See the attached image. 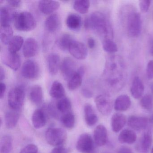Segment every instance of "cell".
Returning <instances> with one entry per match:
<instances>
[{
  "label": "cell",
  "mask_w": 153,
  "mask_h": 153,
  "mask_svg": "<svg viewBox=\"0 0 153 153\" xmlns=\"http://www.w3.org/2000/svg\"><path fill=\"white\" fill-rule=\"evenodd\" d=\"M123 64L120 57L111 56L105 64V75H108L107 84L114 88H120L123 85L124 78Z\"/></svg>",
  "instance_id": "1"
},
{
  "label": "cell",
  "mask_w": 153,
  "mask_h": 153,
  "mask_svg": "<svg viewBox=\"0 0 153 153\" xmlns=\"http://www.w3.org/2000/svg\"><path fill=\"white\" fill-rule=\"evenodd\" d=\"M84 25L86 29H93L103 36L104 38H111L112 36V30L109 20L102 12L96 11L92 13L85 19Z\"/></svg>",
  "instance_id": "2"
},
{
  "label": "cell",
  "mask_w": 153,
  "mask_h": 153,
  "mask_svg": "<svg viewBox=\"0 0 153 153\" xmlns=\"http://www.w3.org/2000/svg\"><path fill=\"white\" fill-rule=\"evenodd\" d=\"M13 19L15 27L19 31L29 32L34 29L36 26L34 17L27 11L14 13Z\"/></svg>",
  "instance_id": "3"
},
{
  "label": "cell",
  "mask_w": 153,
  "mask_h": 153,
  "mask_svg": "<svg viewBox=\"0 0 153 153\" xmlns=\"http://www.w3.org/2000/svg\"><path fill=\"white\" fill-rule=\"evenodd\" d=\"M25 88L23 86H18L10 90L8 96V103L12 110L20 111L25 101Z\"/></svg>",
  "instance_id": "4"
},
{
  "label": "cell",
  "mask_w": 153,
  "mask_h": 153,
  "mask_svg": "<svg viewBox=\"0 0 153 153\" xmlns=\"http://www.w3.org/2000/svg\"><path fill=\"white\" fill-rule=\"evenodd\" d=\"M45 138L48 144L54 146H61L66 141L67 134L61 128H51L46 130Z\"/></svg>",
  "instance_id": "5"
},
{
  "label": "cell",
  "mask_w": 153,
  "mask_h": 153,
  "mask_svg": "<svg viewBox=\"0 0 153 153\" xmlns=\"http://www.w3.org/2000/svg\"><path fill=\"white\" fill-rule=\"evenodd\" d=\"M127 32L129 36L137 37L141 33L142 21L140 13L130 12L128 15L127 21Z\"/></svg>",
  "instance_id": "6"
},
{
  "label": "cell",
  "mask_w": 153,
  "mask_h": 153,
  "mask_svg": "<svg viewBox=\"0 0 153 153\" xmlns=\"http://www.w3.org/2000/svg\"><path fill=\"white\" fill-rule=\"evenodd\" d=\"M40 68L37 62L32 60H28L23 63L21 74L25 78L36 79L40 76Z\"/></svg>",
  "instance_id": "7"
},
{
  "label": "cell",
  "mask_w": 153,
  "mask_h": 153,
  "mask_svg": "<svg viewBox=\"0 0 153 153\" xmlns=\"http://www.w3.org/2000/svg\"><path fill=\"white\" fill-rule=\"evenodd\" d=\"M94 143L90 134L83 133L79 137L76 147L81 153H93L94 151Z\"/></svg>",
  "instance_id": "8"
},
{
  "label": "cell",
  "mask_w": 153,
  "mask_h": 153,
  "mask_svg": "<svg viewBox=\"0 0 153 153\" xmlns=\"http://www.w3.org/2000/svg\"><path fill=\"white\" fill-rule=\"evenodd\" d=\"M76 65L74 60L70 57L64 58L61 63L60 68L64 79L69 81L76 72Z\"/></svg>",
  "instance_id": "9"
},
{
  "label": "cell",
  "mask_w": 153,
  "mask_h": 153,
  "mask_svg": "<svg viewBox=\"0 0 153 153\" xmlns=\"http://www.w3.org/2000/svg\"><path fill=\"white\" fill-rule=\"evenodd\" d=\"M71 55L77 59H85L87 57L88 50L83 43L74 40L68 50Z\"/></svg>",
  "instance_id": "10"
},
{
  "label": "cell",
  "mask_w": 153,
  "mask_h": 153,
  "mask_svg": "<svg viewBox=\"0 0 153 153\" xmlns=\"http://www.w3.org/2000/svg\"><path fill=\"white\" fill-rule=\"evenodd\" d=\"M95 103L99 112L105 116L109 115L112 109L111 102L110 98L104 95H99L96 97Z\"/></svg>",
  "instance_id": "11"
},
{
  "label": "cell",
  "mask_w": 153,
  "mask_h": 153,
  "mask_svg": "<svg viewBox=\"0 0 153 153\" xmlns=\"http://www.w3.org/2000/svg\"><path fill=\"white\" fill-rule=\"evenodd\" d=\"M1 59L6 66L15 71L18 70L21 66V58L17 53L8 51L2 55Z\"/></svg>",
  "instance_id": "12"
},
{
  "label": "cell",
  "mask_w": 153,
  "mask_h": 153,
  "mask_svg": "<svg viewBox=\"0 0 153 153\" xmlns=\"http://www.w3.org/2000/svg\"><path fill=\"white\" fill-rule=\"evenodd\" d=\"M39 51V45L37 41L33 38L26 40L24 44L23 53L25 58H32L35 56Z\"/></svg>",
  "instance_id": "13"
},
{
  "label": "cell",
  "mask_w": 153,
  "mask_h": 153,
  "mask_svg": "<svg viewBox=\"0 0 153 153\" xmlns=\"http://www.w3.org/2000/svg\"><path fill=\"white\" fill-rule=\"evenodd\" d=\"M94 139L96 145L98 146H102L106 144L108 140V133L104 125L100 124L97 126L94 131Z\"/></svg>",
  "instance_id": "14"
},
{
  "label": "cell",
  "mask_w": 153,
  "mask_h": 153,
  "mask_svg": "<svg viewBox=\"0 0 153 153\" xmlns=\"http://www.w3.org/2000/svg\"><path fill=\"white\" fill-rule=\"evenodd\" d=\"M128 125L136 130L145 129L148 125V119L146 117L131 115L128 118Z\"/></svg>",
  "instance_id": "15"
},
{
  "label": "cell",
  "mask_w": 153,
  "mask_h": 153,
  "mask_svg": "<svg viewBox=\"0 0 153 153\" xmlns=\"http://www.w3.org/2000/svg\"><path fill=\"white\" fill-rule=\"evenodd\" d=\"M45 28L48 32L53 33L57 32L61 26L60 17L57 14H53L48 17L45 22Z\"/></svg>",
  "instance_id": "16"
},
{
  "label": "cell",
  "mask_w": 153,
  "mask_h": 153,
  "mask_svg": "<svg viewBox=\"0 0 153 153\" xmlns=\"http://www.w3.org/2000/svg\"><path fill=\"white\" fill-rule=\"evenodd\" d=\"M60 4L59 2L55 1L42 0L38 3V8L41 12L48 15L59 9Z\"/></svg>",
  "instance_id": "17"
},
{
  "label": "cell",
  "mask_w": 153,
  "mask_h": 153,
  "mask_svg": "<svg viewBox=\"0 0 153 153\" xmlns=\"http://www.w3.org/2000/svg\"><path fill=\"white\" fill-rule=\"evenodd\" d=\"M85 72V68L83 67H80L77 71L76 73L68 81V86L70 90L74 91L81 86Z\"/></svg>",
  "instance_id": "18"
},
{
  "label": "cell",
  "mask_w": 153,
  "mask_h": 153,
  "mask_svg": "<svg viewBox=\"0 0 153 153\" xmlns=\"http://www.w3.org/2000/svg\"><path fill=\"white\" fill-rule=\"evenodd\" d=\"M127 120L126 116L121 113H115L111 119L112 130L114 132H118L124 127Z\"/></svg>",
  "instance_id": "19"
},
{
  "label": "cell",
  "mask_w": 153,
  "mask_h": 153,
  "mask_svg": "<svg viewBox=\"0 0 153 153\" xmlns=\"http://www.w3.org/2000/svg\"><path fill=\"white\" fill-rule=\"evenodd\" d=\"M60 58L59 55L57 53L50 54L47 58V64L48 69L51 75H56L60 68Z\"/></svg>",
  "instance_id": "20"
},
{
  "label": "cell",
  "mask_w": 153,
  "mask_h": 153,
  "mask_svg": "<svg viewBox=\"0 0 153 153\" xmlns=\"http://www.w3.org/2000/svg\"><path fill=\"white\" fill-rule=\"evenodd\" d=\"M32 121L35 128L40 129L44 127L47 121L44 111L42 109H36L32 115Z\"/></svg>",
  "instance_id": "21"
},
{
  "label": "cell",
  "mask_w": 153,
  "mask_h": 153,
  "mask_svg": "<svg viewBox=\"0 0 153 153\" xmlns=\"http://www.w3.org/2000/svg\"><path fill=\"white\" fill-rule=\"evenodd\" d=\"M145 91V86L143 82L139 77L134 78L132 81L130 91L133 98L137 99L143 95Z\"/></svg>",
  "instance_id": "22"
},
{
  "label": "cell",
  "mask_w": 153,
  "mask_h": 153,
  "mask_svg": "<svg viewBox=\"0 0 153 153\" xmlns=\"http://www.w3.org/2000/svg\"><path fill=\"white\" fill-rule=\"evenodd\" d=\"M131 101L128 96L121 95L119 96L114 103V110L117 111H125L130 107Z\"/></svg>",
  "instance_id": "23"
},
{
  "label": "cell",
  "mask_w": 153,
  "mask_h": 153,
  "mask_svg": "<svg viewBox=\"0 0 153 153\" xmlns=\"http://www.w3.org/2000/svg\"><path fill=\"white\" fill-rule=\"evenodd\" d=\"M84 114L86 123L88 126H93L97 123L98 117L93 106L89 103L86 104L84 106Z\"/></svg>",
  "instance_id": "24"
},
{
  "label": "cell",
  "mask_w": 153,
  "mask_h": 153,
  "mask_svg": "<svg viewBox=\"0 0 153 153\" xmlns=\"http://www.w3.org/2000/svg\"><path fill=\"white\" fill-rule=\"evenodd\" d=\"M29 98L34 104L38 105L42 103L43 100V92L42 87L39 85L32 87L29 92Z\"/></svg>",
  "instance_id": "25"
},
{
  "label": "cell",
  "mask_w": 153,
  "mask_h": 153,
  "mask_svg": "<svg viewBox=\"0 0 153 153\" xmlns=\"http://www.w3.org/2000/svg\"><path fill=\"white\" fill-rule=\"evenodd\" d=\"M19 111H14L7 112L5 117V124L8 129H11L16 127L19 120Z\"/></svg>",
  "instance_id": "26"
},
{
  "label": "cell",
  "mask_w": 153,
  "mask_h": 153,
  "mask_svg": "<svg viewBox=\"0 0 153 153\" xmlns=\"http://www.w3.org/2000/svg\"><path fill=\"white\" fill-rule=\"evenodd\" d=\"M66 25L71 30L77 31L80 29L82 26V19L77 14H70L66 19Z\"/></svg>",
  "instance_id": "27"
},
{
  "label": "cell",
  "mask_w": 153,
  "mask_h": 153,
  "mask_svg": "<svg viewBox=\"0 0 153 153\" xmlns=\"http://www.w3.org/2000/svg\"><path fill=\"white\" fill-rule=\"evenodd\" d=\"M137 138L136 133L131 130L127 129L123 130L118 136L119 142L123 144H133L136 142Z\"/></svg>",
  "instance_id": "28"
},
{
  "label": "cell",
  "mask_w": 153,
  "mask_h": 153,
  "mask_svg": "<svg viewBox=\"0 0 153 153\" xmlns=\"http://www.w3.org/2000/svg\"><path fill=\"white\" fill-rule=\"evenodd\" d=\"M65 94V89L62 84L59 81H54L50 89V96L53 98L60 99L64 97Z\"/></svg>",
  "instance_id": "29"
},
{
  "label": "cell",
  "mask_w": 153,
  "mask_h": 153,
  "mask_svg": "<svg viewBox=\"0 0 153 153\" xmlns=\"http://www.w3.org/2000/svg\"><path fill=\"white\" fill-rule=\"evenodd\" d=\"M24 38L19 36H16L11 39L8 44V51L12 53H17L24 44Z\"/></svg>",
  "instance_id": "30"
},
{
  "label": "cell",
  "mask_w": 153,
  "mask_h": 153,
  "mask_svg": "<svg viewBox=\"0 0 153 153\" xmlns=\"http://www.w3.org/2000/svg\"><path fill=\"white\" fill-rule=\"evenodd\" d=\"M74 40L71 35L64 33L60 36L58 39L57 44L59 48L62 51H68L71 45Z\"/></svg>",
  "instance_id": "31"
},
{
  "label": "cell",
  "mask_w": 153,
  "mask_h": 153,
  "mask_svg": "<svg viewBox=\"0 0 153 153\" xmlns=\"http://www.w3.org/2000/svg\"><path fill=\"white\" fill-rule=\"evenodd\" d=\"M13 36V30L11 27H1L0 30V39L2 43L8 45Z\"/></svg>",
  "instance_id": "32"
},
{
  "label": "cell",
  "mask_w": 153,
  "mask_h": 153,
  "mask_svg": "<svg viewBox=\"0 0 153 153\" xmlns=\"http://www.w3.org/2000/svg\"><path fill=\"white\" fill-rule=\"evenodd\" d=\"M153 142L152 133L150 130L144 133L140 141V148L144 153H147L151 147Z\"/></svg>",
  "instance_id": "33"
},
{
  "label": "cell",
  "mask_w": 153,
  "mask_h": 153,
  "mask_svg": "<svg viewBox=\"0 0 153 153\" xmlns=\"http://www.w3.org/2000/svg\"><path fill=\"white\" fill-rule=\"evenodd\" d=\"M57 110L62 113H67L71 111V103L70 100L66 97H63L59 99L56 105Z\"/></svg>",
  "instance_id": "34"
},
{
  "label": "cell",
  "mask_w": 153,
  "mask_h": 153,
  "mask_svg": "<svg viewBox=\"0 0 153 153\" xmlns=\"http://www.w3.org/2000/svg\"><path fill=\"white\" fill-rule=\"evenodd\" d=\"M12 146L11 137L9 135L3 136L0 142V153H10Z\"/></svg>",
  "instance_id": "35"
},
{
  "label": "cell",
  "mask_w": 153,
  "mask_h": 153,
  "mask_svg": "<svg viewBox=\"0 0 153 153\" xmlns=\"http://www.w3.org/2000/svg\"><path fill=\"white\" fill-rule=\"evenodd\" d=\"M90 7V2L87 0H78L74 1L73 8L80 14H86Z\"/></svg>",
  "instance_id": "36"
},
{
  "label": "cell",
  "mask_w": 153,
  "mask_h": 153,
  "mask_svg": "<svg viewBox=\"0 0 153 153\" xmlns=\"http://www.w3.org/2000/svg\"><path fill=\"white\" fill-rule=\"evenodd\" d=\"M62 123L67 128L71 129L75 125V117L72 113L64 114L61 118Z\"/></svg>",
  "instance_id": "37"
},
{
  "label": "cell",
  "mask_w": 153,
  "mask_h": 153,
  "mask_svg": "<svg viewBox=\"0 0 153 153\" xmlns=\"http://www.w3.org/2000/svg\"><path fill=\"white\" fill-rule=\"evenodd\" d=\"M11 18L8 10L5 7L0 10V23L1 27L10 26Z\"/></svg>",
  "instance_id": "38"
},
{
  "label": "cell",
  "mask_w": 153,
  "mask_h": 153,
  "mask_svg": "<svg viewBox=\"0 0 153 153\" xmlns=\"http://www.w3.org/2000/svg\"><path fill=\"white\" fill-rule=\"evenodd\" d=\"M103 50L109 53H114L118 51L117 45L111 38H104L102 42Z\"/></svg>",
  "instance_id": "39"
},
{
  "label": "cell",
  "mask_w": 153,
  "mask_h": 153,
  "mask_svg": "<svg viewBox=\"0 0 153 153\" xmlns=\"http://www.w3.org/2000/svg\"><path fill=\"white\" fill-rule=\"evenodd\" d=\"M140 105L145 110L148 111L151 110L153 105L152 97L149 94H146L143 96L140 100Z\"/></svg>",
  "instance_id": "40"
},
{
  "label": "cell",
  "mask_w": 153,
  "mask_h": 153,
  "mask_svg": "<svg viewBox=\"0 0 153 153\" xmlns=\"http://www.w3.org/2000/svg\"><path fill=\"white\" fill-rule=\"evenodd\" d=\"M19 153H38V147L34 144H28L25 146Z\"/></svg>",
  "instance_id": "41"
},
{
  "label": "cell",
  "mask_w": 153,
  "mask_h": 153,
  "mask_svg": "<svg viewBox=\"0 0 153 153\" xmlns=\"http://www.w3.org/2000/svg\"><path fill=\"white\" fill-rule=\"evenodd\" d=\"M151 1L149 0H141L139 1V7L140 10L143 13H146L148 11L150 7Z\"/></svg>",
  "instance_id": "42"
},
{
  "label": "cell",
  "mask_w": 153,
  "mask_h": 153,
  "mask_svg": "<svg viewBox=\"0 0 153 153\" xmlns=\"http://www.w3.org/2000/svg\"><path fill=\"white\" fill-rule=\"evenodd\" d=\"M146 73L148 78L153 79V60H150L148 63L146 67Z\"/></svg>",
  "instance_id": "43"
},
{
  "label": "cell",
  "mask_w": 153,
  "mask_h": 153,
  "mask_svg": "<svg viewBox=\"0 0 153 153\" xmlns=\"http://www.w3.org/2000/svg\"><path fill=\"white\" fill-rule=\"evenodd\" d=\"M7 2L9 6L13 8H19L21 5V1L19 0H9Z\"/></svg>",
  "instance_id": "44"
},
{
  "label": "cell",
  "mask_w": 153,
  "mask_h": 153,
  "mask_svg": "<svg viewBox=\"0 0 153 153\" xmlns=\"http://www.w3.org/2000/svg\"><path fill=\"white\" fill-rule=\"evenodd\" d=\"M51 153H68V151L65 148L61 146L53 148Z\"/></svg>",
  "instance_id": "45"
},
{
  "label": "cell",
  "mask_w": 153,
  "mask_h": 153,
  "mask_svg": "<svg viewBox=\"0 0 153 153\" xmlns=\"http://www.w3.org/2000/svg\"><path fill=\"white\" fill-rule=\"evenodd\" d=\"M82 95L86 98H90L93 97V94L89 89L84 88L82 90Z\"/></svg>",
  "instance_id": "46"
},
{
  "label": "cell",
  "mask_w": 153,
  "mask_h": 153,
  "mask_svg": "<svg viewBox=\"0 0 153 153\" xmlns=\"http://www.w3.org/2000/svg\"><path fill=\"white\" fill-rule=\"evenodd\" d=\"M6 85L3 82H1L0 83V98L2 99L4 97L5 92L6 91Z\"/></svg>",
  "instance_id": "47"
},
{
  "label": "cell",
  "mask_w": 153,
  "mask_h": 153,
  "mask_svg": "<svg viewBox=\"0 0 153 153\" xmlns=\"http://www.w3.org/2000/svg\"><path fill=\"white\" fill-rule=\"evenodd\" d=\"M117 153H133L130 148L126 146L121 147L118 150Z\"/></svg>",
  "instance_id": "48"
},
{
  "label": "cell",
  "mask_w": 153,
  "mask_h": 153,
  "mask_svg": "<svg viewBox=\"0 0 153 153\" xmlns=\"http://www.w3.org/2000/svg\"><path fill=\"white\" fill-rule=\"evenodd\" d=\"M88 45L90 49H93L95 46V41L93 37H89L88 39Z\"/></svg>",
  "instance_id": "49"
},
{
  "label": "cell",
  "mask_w": 153,
  "mask_h": 153,
  "mask_svg": "<svg viewBox=\"0 0 153 153\" xmlns=\"http://www.w3.org/2000/svg\"><path fill=\"white\" fill-rule=\"evenodd\" d=\"M5 77H6V74H5V70L1 66L0 67V80H1V82L5 79Z\"/></svg>",
  "instance_id": "50"
},
{
  "label": "cell",
  "mask_w": 153,
  "mask_h": 153,
  "mask_svg": "<svg viewBox=\"0 0 153 153\" xmlns=\"http://www.w3.org/2000/svg\"><path fill=\"white\" fill-rule=\"evenodd\" d=\"M150 53H151V54L153 56V43L152 44V45H151V49H150Z\"/></svg>",
  "instance_id": "51"
},
{
  "label": "cell",
  "mask_w": 153,
  "mask_h": 153,
  "mask_svg": "<svg viewBox=\"0 0 153 153\" xmlns=\"http://www.w3.org/2000/svg\"><path fill=\"white\" fill-rule=\"evenodd\" d=\"M151 91H152V93L153 94V84H152V85H151Z\"/></svg>",
  "instance_id": "52"
},
{
  "label": "cell",
  "mask_w": 153,
  "mask_h": 153,
  "mask_svg": "<svg viewBox=\"0 0 153 153\" xmlns=\"http://www.w3.org/2000/svg\"><path fill=\"white\" fill-rule=\"evenodd\" d=\"M151 153H153V147L152 148V149H151Z\"/></svg>",
  "instance_id": "53"
},
{
  "label": "cell",
  "mask_w": 153,
  "mask_h": 153,
  "mask_svg": "<svg viewBox=\"0 0 153 153\" xmlns=\"http://www.w3.org/2000/svg\"></svg>",
  "instance_id": "54"
}]
</instances>
